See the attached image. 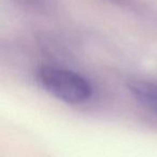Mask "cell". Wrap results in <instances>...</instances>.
<instances>
[{"mask_svg": "<svg viewBox=\"0 0 157 157\" xmlns=\"http://www.w3.org/2000/svg\"><path fill=\"white\" fill-rule=\"evenodd\" d=\"M38 81L52 96L70 105L85 102L93 93L87 78L65 68L43 66L38 71Z\"/></svg>", "mask_w": 157, "mask_h": 157, "instance_id": "obj_1", "label": "cell"}, {"mask_svg": "<svg viewBox=\"0 0 157 157\" xmlns=\"http://www.w3.org/2000/svg\"><path fill=\"white\" fill-rule=\"evenodd\" d=\"M128 90L141 105L157 113V83L132 81L128 83Z\"/></svg>", "mask_w": 157, "mask_h": 157, "instance_id": "obj_2", "label": "cell"}, {"mask_svg": "<svg viewBox=\"0 0 157 157\" xmlns=\"http://www.w3.org/2000/svg\"><path fill=\"white\" fill-rule=\"evenodd\" d=\"M109 1L116 3V5H125V3H127V0H109Z\"/></svg>", "mask_w": 157, "mask_h": 157, "instance_id": "obj_3", "label": "cell"}, {"mask_svg": "<svg viewBox=\"0 0 157 157\" xmlns=\"http://www.w3.org/2000/svg\"><path fill=\"white\" fill-rule=\"evenodd\" d=\"M29 1H31V2H33V3H38L40 0H29Z\"/></svg>", "mask_w": 157, "mask_h": 157, "instance_id": "obj_4", "label": "cell"}]
</instances>
